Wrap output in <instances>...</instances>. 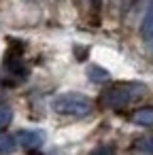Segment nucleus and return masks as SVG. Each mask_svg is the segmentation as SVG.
Listing matches in <instances>:
<instances>
[{
	"instance_id": "nucleus-1",
	"label": "nucleus",
	"mask_w": 153,
	"mask_h": 155,
	"mask_svg": "<svg viewBox=\"0 0 153 155\" xmlns=\"http://www.w3.org/2000/svg\"><path fill=\"white\" fill-rule=\"evenodd\" d=\"M145 94H147V85L145 83H138V81L119 83V85L108 87L102 94V104L104 106H111V108H119V106H125V104L134 102L136 98H140Z\"/></svg>"
},
{
	"instance_id": "nucleus-2",
	"label": "nucleus",
	"mask_w": 153,
	"mask_h": 155,
	"mask_svg": "<svg viewBox=\"0 0 153 155\" xmlns=\"http://www.w3.org/2000/svg\"><path fill=\"white\" fill-rule=\"evenodd\" d=\"M53 110L60 115H70V117H83L91 110V102L87 96L79 91H64L53 98Z\"/></svg>"
},
{
	"instance_id": "nucleus-3",
	"label": "nucleus",
	"mask_w": 153,
	"mask_h": 155,
	"mask_svg": "<svg viewBox=\"0 0 153 155\" xmlns=\"http://www.w3.org/2000/svg\"><path fill=\"white\" fill-rule=\"evenodd\" d=\"M17 142H19L24 149H28V151H36V149L43 147L45 134H43L41 130H22V132L17 134Z\"/></svg>"
},
{
	"instance_id": "nucleus-4",
	"label": "nucleus",
	"mask_w": 153,
	"mask_h": 155,
	"mask_svg": "<svg viewBox=\"0 0 153 155\" xmlns=\"http://www.w3.org/2000/svg\"><path fill=\"white\" fill-rule=\"evenodd\" d=\"M140 34H142V41L147 43L149 51H153V0L149 2V7L145 11V19H142V26H140Z\"/></svg>"
},
{
	"instance_id": "nucleus-5",
	"label": "nucleus",
	"mask_w": 153,
	"mask_h": 155,
	"mask_svg": "<svg viewBox=\"0 0 153 155\" xmlns=\"http://www.w3.org/2000/svg\"><path fill=\"white\" fill-rule=\"evenodd\" d=\"M134 123L138 125H153V108H140L134 113Z\"/></svg>"
},
{
	"instance_id": "nucleus-6",
	"label": "nucleus",
	"mask_w": 153,
	"mask_h": 155,
	"mask_svg": "<svg viewBox=\"0 0 153 155\" xmlns=\"http://www.w3.org/2000/svg\"><path fill=\"white\" fill-rule=\"evenodd\" d=\"M87 79L91 83H104L108 79V72L104 68H100V66H89L87 68Z\"/></svg>"
},
{
	"instance_id": "nucleus-7",
	"label": "nucleus",
	"mask_w": 153,
	"mask_h": 155,
	"mask_svg": "<svg viewBox=\"0 0 153 155\" xmlns=\"http://www.w3.org/2000/svg\"><path fill=\"white\" fill-rule=\"evenodd\" d=\"M17 147V140L11 134H0V153H13Z\"/></svg>"
},
{
	"instance_id": "nucleus-8",
	"label": "nucleus",
	"mask_w": 153,
	"mask_h": 155,
	"mask_svg": "<svg viewBox=\"0 0 153 155\" xmlns=\"http://www.w3.org/2000/svg\"><path fill=\"white\" fill-rule=\"evenodd\" d=\"M136 149L145 155H153V136H142L136 140Z\"/></svg>"
},
{
	"instance_id": "nucleus-9",
	"label": "nucleus",
	"mask_w": 153,
	"mask_h": 155,
	"mask_svg": "<svg viewBox=\"0 0 153 155\" xmlns=\"http://www.w3.org/2000/svg\"><path fill=\"white\" fill-rule=\"evenodd\" d=\"M11 119H13L11 108H9L7 104H0V130H5V127L11 123Z\"/></svg>"
},
{
	"instance_id": "nucleus-10",
	"label": "nucleus",
	"mask_w": 153,
	"mask_h": 155,
	"mask_svg": "<svg viewBox=\"0 0 153 155\" xmlns=\"http://www.w3.org/2000/svg\"><path fill=\"white\" fill-rule=\"evenodd\" d=\"M89 155H115V149H113L111 144H106V147H98V149H94Z\"/></svg>"
}]
</instances>
